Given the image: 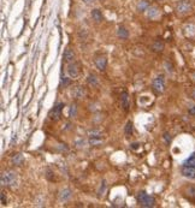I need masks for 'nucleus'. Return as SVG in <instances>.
<instances>
[{
    "instance_id": "9b49d317",
    "label": "nucleus",
    "mask_w": 195,
    "mask_h": 208,
    "mask_svg": "<svg viewBox=\"0 0 195 208\" xmlns=\"http://www.w3.org/2000/svg\"><path fill=\"white\" fill-rule=\"evenodd\" d=\"M64 59H65V61H68V63L74 61V59H75V53H74V51H71V50H69V48L65 50V51H64Z\"/></svg>"
},
{
    "instance_id": "2eb2a0df",
    "label": "nucleus",
    "mask_w": 195,
    "mask_h": 208,
    "mask_svg": "<svg viewBox=\"0 0 195 208\" xmlns=\"http://www.w3.org/2000/svg\"><path fill=\"white\" fill-rule=\"evenodd\" d=\"M117 35H118V37H120L122 40H125V39L129 37V31H128L124 27H119L118 30H117Z\"/></svg>"
},
{
    "instance_id": "9d476101",
    "label": "nucleus",
    "mask_w": 195,
    "mask_h": 208,
    "mask_svg": "<svg viewBox=\"0 0 195 208\" xmlns=\"http://www.w3.org/2000/svg\"><path fill=\"white\" fill-rule=\"evenodd\" d=\"M71 196H72V193H71L70 189H63V190H60V193H59V200L62 202L69 201V200L71 198Z\"/></svg>"
},
{
    "instance_id": "f257e3e1",
    "label": "nucleus",
    "mask_w": 195,
    "mask_h": 208,
    "mask_svg": "<svg viewBox=\"0 0 195 208\" xmlns=\"http://www.w3.org/2000/svg\"><path fill=\"white\" fill-rule=\"evenodd\" d=\"M17 183V173L13 171H6L1 174V185L12 187Z\"/></svg>"
},
{
    "instance_id": "bb28decb",
    "label": "nucleus",
    "mask_w": 195,
    "mask_h": 208,
    "mask_svg": "<svg viewBox=\"0 0 195 208\" xmlns=\"http://www.w3.org/2000/svg\"><path fill=\"white\" fill-rule=\"evenodd\" d=\"M1 203L6 205V197H5V193H4V191H1Z\"/></svg>"
},
{
    "instance_id": "f03ea898",
    "label": "nucleus",
    "mask_w": 195,
    "mask_h": 208,
    "mask_svg": "<svg viewBox=\"0 0 195 208\" xmlns=\"http://www.w3.org/2000/svg\"><path fill=\"white\" fill-rule=\"evenodd\" d=\"M137 202L142 207H153L154 203H156V200H154V197L147 195L145 191H141L137 195Z\"/></svg>"
},
{
    "instance_id": "6e6552de",
    "label": "nucleus",
    "mask_w": 195,
    "mask_h": 208,
    "mask_svg": "<svg viewBox=\"0 0 195 208\" xmlns=\"http://www.w3.org/2000/svg\"><path fill=\"white\" fill-rule=\"evenodd\" d=\"M68 74H69V76L70 77H72V78H76L78 75H80V69H78V66H77V64H69V66H68Z\"/></svg>"
},
{
    "instance_id": "1a4fd4ad",
    "label": "nucleus",
    "mask_w": 195,
    "mask_h": 208,
    "mask_svg": "<svg viewBox=\"0 0 195 208\" xmlns=\"http://www.w3.org/2000/svg\"><path fill=\"white\" fill-rule=\"evenodd\" d=\"M95 66L98 67V70L104 71L107 66V59L105 57H99L95 59Z\"/></svg>"
},
{
    "instance_id": "393cba45",
    "label": "nucleus",
    "mask_w": 195,
    "mask_h": 208,
    "mask_svg": "<svg viewBox=\"0 0 195 208\" xmlns=\"http://www.w3.org/2000/svg\"><path fill=\"white\" fill-rule=\"evenodd\" d=\"M62 85H64V88L68 87V85H70V79H69L68 77H64V78L62 79Z\"/></svg>"
},
{
    "instance_id": "a878e982",
    "label": "nucleus",
    "mask_w": 195,
    "mask_h": 208,
    "mask_svg": "<svg viewBox=\"0 0 195 208\" xmlns=\"http://www.w3.org/2000/svg\"><path fill=\"white\" fill-rule=\"evenodd\" d=\"M89 136H91V137H100V132H99V131L89 132Z\"/></svg>"
},
{
    "instance_id": "7ed1b4c3",
    "label": "nucleus",
    "mask_w": 195,
    "mask_h": 208,
    "mask_svg": "<svg viewBox=\"0 0 195 208\" xmlns=\"http://www.w3.org/2000/svg\"><path fill=\"white\" fill-rule=\"evenodd\" d=\"M153 89L157 93H162L165 90V78L162 75H159L153 79Z\"/></svg>"
},
{
    "instance_id": "c756f323",
    "label": "nucleus",
    "mask_w": 195,
    "mask_h": 208,
    "mask_svg": "<svg viewBox=\"0 0 195 208\" xmlns=\"http://www.w3.org/2000/svg\"><path fill=\"white\" fill-rule=\"evenodd\" d=\"M131 147H133L134 149H136L137 147H139V143H133V145H131Z\"/></svg>"
},
{
    "instance_id": "5701e85b",
    "label": "nucleus",
    "mask_w": 195,
    "mask_h": 208,
    "mask_svg": "<svg viewBox=\"0 0 195 208\" xmlns=\"http://www.w3.org/2000/svg\"><path fill=\"white\" fill-rule=\"evenodd\" d=\"M76 107H77V106H76V103H72L71 107H70V113H69V116H70L71 118L76 116V110H77Z\"/></svg>"
},
{
    "instance_id": "39448f33",
    "label": "nucleus",
    "mask_w": 195,
    "mask_h": 208,
    "mask_svg": "<svg viewBox=\"0 0 195 208\" xmlns=\"http://www.w3.org/2000/svg\"><path fill=\"white\" fill-rule=\"evenodd\" d=\"M63 107H64V103L60 102L58 103L54 108H52L50 111V113H48V117H50L52 121H59L60 117H62V111H63Z\"/></svg>"
},
{
    "instance_id": "412c9836",
    "label": "nucleus",
    "mask_w": 195,
    "mask_h": 208,
    "mask_svg": "<svg viewBox=\"0 0 195 208\" xmlns=\"http://www.w3.org/2000/svg\"><path fill=\"white\" fill-rule=\"evenodd\" d=\"M184 165H187V166H193V167H195V154H193L189 159H187L185 161H184Z\"/></svg>"
},
{
    "instance_id": "6ab92c4d",
    "label": "nucleus",
    "mask_w": 195,
    "mask_h": 208,
    "mask_svg": "<svg viewBox=\"0 0 195 208\" xmlns=\"http://www.w3.org/2000/svg\"><path fill=\"white\" fill-rule=\"evenodd\" d=\"M153 50L156 51V52H161L162 50H164V43L158 40V41H156V42L153 43Z\"/></svg>"
},
{
    "instance_id": "cd10ccee",
    "label": "nucleus",
    "mask_w": 195,
    "mask_h": 208,
    "mask_svg": "<svg viewBox=\"0 0 195 208\" xmlns=\"http://www.w3.org/2000/svg\"><path fill=\"white\" fill-rule=\"evenodd\" d=\"M189 113H190V114H195V106H193V107L189 110Z\"/></svg>"
},
{
    "instance_id": "2f4dec72",
    "label": "nucleus",
    "mask_w": 195,
    "mask_h": 208,
    "mask_svg": "<svg viewBox=\"0 0 195 208\" xmlns=\"http://www.w3.org/2000/svg\"><path fill=\"white\" fill-rule=\"evenodd\" d=\"M192 78H193V81L195 82V72H193V74H192Z\"/></svg>"
},
{
    "instance_id": "f3484780",
    "label": "nucleus",
    "mask_w": 195,
    "mask_h": 208,
    "mask_svg": "<svg viewBox=\"0 0 195 208\" xmlns=\"http://www.w3.org/2000/svg\"><path fill=\"white\" fill-rule=\"evenodd\" d=\"M87 82H88L89 85L96 87V85H98V77H96L94 74H91V75L87 77Z\"/></svg>"
},
{
    "instance_id": "0eeeda50",
    "label": "nucleus",
    "mask_w": 195,
    "mask_h": 208,
    "mask_svg": "<svg viewBox=\"0 0 195 208\" xmlns=\"http://www.w3.org/2000/svg\"><path fill=\"white\" fill-rule=\"evenodd\" d=\"M71 94H72V96L74 98L81 99V98H83L86 95V89H84V87H82V85H77L71 90Z\"/></svg>"
},
{
    "instance_id": "ddd939ff",
    "label": "nucleus",
    "mask_w": 195,
    "mask_h": 208,
    "mask_svg": "<svg viewBox=\"0 0 195 208\" xmlns=\"http://www.w3.org/2000/svg\"><path fill=\"white\" fill-rule=\"evenodd\" d=\"M92 18L93 21H95L96 23H100L102 21V13L100 10H98V9H94L92 11Z\"/></svg>"
},
{
    "instance_id": "c85d7f7f",
    "label": "nucleus",
    "mask_w": 195,
    "mask_h": 208,
    "mask_svg": "<svg viewBox=\"0 0 195 208\" xmlns=\"http://www.w3.org/2000/svg\"><path fill=\"white\" fill-rule=\"evenodd\" d=\"M83 1L86 3V4H92V3H94L95 0H83Z\"/></svg>"
},
{
    "instance_id": "aec40b11",
    "label": "nucleus",
    "mask_w": 195,
    "mask_h": 208,
    "mask_svg": "<svg viewBox=\"0 0 195 208\" xmlns=\"http://www.w3.org/2000/svg\"><path fill=\"white\" fill-rule=\"evenodd\" d=\"M124 132L127 136H131L133 134V123L131 122H128L127 125H125V129H124Z\"/></svg>"
},
{
    "instance_id": "4468645a",
    "label": "nucleus",
    "mask_w": 195,
    "mask_h": 208,
    "mask_svg": "<svg viewBox=\"0 0 195 208\" xmlns=\"http://www.w3.org/2000/svg\"><path fill=\"white\" fill-rule=\"evenodd\" d=\"M120 101H122V106L124 107V110H128V108H129V95H128L127 92L122 93Z\"/></svg>"
},
{
    "instance_id": "f8f14e48",
    "label": "nucleus",
    "mask_w": 195,
    "mask_h": 208,
    "mask_svg": "<svg viewBox=\"0 0 195 208\" xmlns=\"http://www.w3.org/2000/svg\"><path fill=\"white\" fill-rule=\"evenodd\" d=\"M148 7H149V4H148L147 0H140L139 4H137V11L145 12V11L148 10Z\"/></svg>"
},
{
    "instance_id": "20e7f679",
    "label": "nucleus",
    "mask_w": 195,
    "mask_h": 208,
    "mask_svg": "<svg viewBox=\"0 0 195 208\" xmlns=\"http://www.w3.org/2000/svg\"><path fill=\"white\" fill-rule=\"evenodd\" d=\"M192 9V4L189 0H181L178 1L177 5H176V11L181 14H184V13H188Z\"/></svg>"
},
{
    "instance_id": "4be33fe9",
    "label": "nucleus",
    "mask_w": 195,
    "mask_h": 208,
    "mask_svg": "<svg viewBox=\"0 0 195 208\" xmlns=\"http://www.w3.org/2000/svg\"><path fill=\"white\" fill-rule=\"evenodd\" d=\"M101 142H102V140L100 137H91V140H89V145L96 146V145H100Z\"/></svg>"
},
{
    "instance_id": "7c9ffc66",
    "label": "nucleus",
    "mask_w": 195,
    "mask_h": 208,
    "mask_svg": "<svg viewBox=\"0 0 195 208\" xmlns=\"http://www.w3.org/2000/svg\"><path fill=\"white\" fill-rule=\"evenodd\" d=\"M164 137H165V140H166L167 142H170V138H169V135H167V134H165V136H164Z\"/></svg>"
},
{
    "instance_id": "a211bd4d",
    "label": "nucleus",
    "mask_w": 195,
    "mask_h": 208,
    "mask_svg": "<svg viewBox=\"0 0 195 208\" xmlns=\"http://www.w3.org/2000/svg\"><path fill=\"white\" fill-rule=\"evenodd\" d=\"M22 163H23V155H22V154H16V155L12 158V164H13V165L19 166V165H22Z\"/></svg>"
},
{
    "instance_id": "b1692460",
    "label": "nucleus",
    "mask_w": 195,
    "mask_h": 208,
    "mask_svg": "<svg viewBox=\"0 0 195 208\" xmlns=\"http://www.w3.org/2000/svg\"><path fill=\"white\" fill-rule=\"evenodd\" d=\"M187 194L192 197H195V187H189L187 189Z\"/></svg>"
},
{
    "instance_id": "423d86ee",
    "label": "nucleus",
    "mask_w": 195,
    "mask_h": 208,
    "mask_svg": "<svg viewBox=\"0 0 195 208\" xmlns=\"http://www.w3.org/2000/svg\"><path fill=\"white\" fill-rule=\"evenodd\" d=\"M182 174L187 178H195V167L193 166H187L184 165L182 167Z\"/></svg>"
},
{
    "instance_id": "dca6fc26",
    "label": "nucleus",
    "mask_w": 195,
    "mask_h": 208,
    "mask_svg": "<svg viewBox=\"0 0 195 208\" xmlns=\"http://www.w3.org/2000/svg\"><path fill=\"white\" fill-rule=\"evenodd\" d=\"M147 14H148L149 18H157L159 16V10L154 6H149L148 10H147Z\"/></svg>"
}]
</instances>
